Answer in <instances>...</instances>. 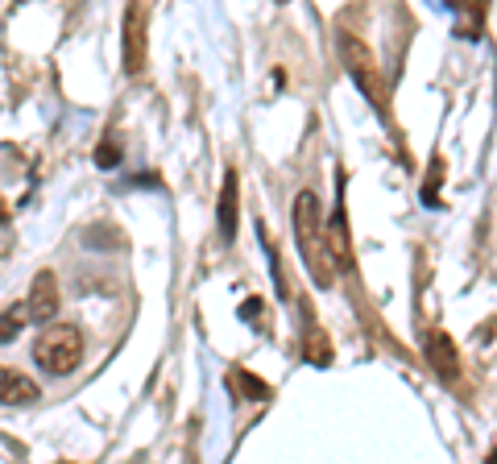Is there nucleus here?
Instances as JSON below:
<instances>
[{
    "instance_id": "obj_1",
    "label": "nucleus",
    "mask_w": 497,
    "mask_h": 464,
    "mask_svg": "<svg viewBox=\"0 0 497 464\" xmlns=\"http://www.w3.org/2000/svg\"><path fill=\"white\" fill-rule=\"evenodd\" d=\"M294 241H299V253L307 261V274L315 278V287L328 290L331 287V257L328 245H323V220H320V195L315 191H299L294 199Z\"/></svg>"
},
{
    "instance_id": "obj_2",
    "label": "nucleus",
    "mask_w": 497,
    "mask_h": 464,
    "mask_svg": "<svg viewBox=\"0 0 497 464\" xmlns=\"http://www.w3.org/2000/svg\"><path fill=\"white\" fill-rule=\"evenodd\" d=\"M33 361H38L46 374L62 377L83 361V332L79 327H46L38 340H33Z\"/></svg>"
},
{
    "instance_id": "obj_3",
    "label": "nucleus",
    "mask_w": 497,
    "mask_h": 464,
    "mask_svg": "<svg viewBox=\"0 0 497 464\" xmlns=\"http://www.w3.org/2000/svg\"><path fill=\"white\" fill-rule=\"evenodd\" d=\"M340 50L344 59H349V71H352V83L365 91V96L373 99V104H381V71L378 62H373V54L365 50L361 38H352V33H344L340 38Z\"/></svg>"
},
{
    "instance_id": "obj_4",
    "label": "nucleus",
    "mask_w": 497,
    "mask_h": 464,
    "mask_svg": "<svg viewBox=\"0 0 497 464\" xmlns=\"http://www.w3.org/2000/svg\"><path fill=\"white\" fill-rule=\"evenodd\" d=\"M54 316H59V278L50 274V270H42V274L33 278L30 298H25V319L50 324Z\"/></svg>"
},
{
    "instance_id": "obj_5",
    "label": "nucleus",
    "mask_w": 497,
    "mask_h": 464,
    "mask_svg": "<svg viewBox=\"0 0 497 464\" xmlns=\"http://www.w3.org/2000/svg\"><path fill=\"white\" fill-rule=\"evenodd\" d=\"M146 5H129L125 13V71L129 75H141L146 67Z\"/></svg>"
},
{
    "instance_id": "obj_6",
    "label": "nucleus",
    "mask_w": 497,
    "mask_h": 464,
    "mask_svg": "<svg viewBox=\"0 0 497 464\" xmlns=\"http://www.w3.org/2000/svg\"><path fill=\"white\" fill-rule=\"evenodd\" d=\"M427 361L444 382H452V385L460 382V353H456V345H452L448 332H439V327L435 332H427Z\"/></svg>"
},
{
    "instance_id": "obj_7",
    "label": "nucleus",
    "mask_w": 497,
    "mask_h": 464,
    "mask_svg": "<svg viewBox=\"0 0 497 464\" xmlns=\"http://www.w3.org/2000/svg\"><path fill=\"white\" fill-rule=\"evenodd\" d=\"M9 402H38V385L25 374H17V369L0 365V406Z\"/></svg>"
},
{
    "instance_id": "obj_8",
    "label": "nucleus",
    "mask_w": 497,
    "mask_h": 464,
    "mask_svg": "<svg viewBox=\"0 0 497 464\" xmlns=\"http://www.w3.org/2000/svg\"><path fill=\"white\" fill-rule=\"evenodd\" d=\"M220 241L225 245L236 241V170H228L220 187Z\"/></svg>"
},
{
    "instance_id": "obj_9",
    "label": "nucleus",
    "mask_w": 497,
    "mask_h": 464,
    "mask_svg": "<svg viewBox=\"0 0 497 464\" xmlns=\"http://www.w3.org/2000/svg\"><path fill=\"white\" fill-rule=\"evenodd\" d=\"M25 324H30V319H25V307H9V311L0 316V345H9Z\"/></svg>"
},
{
    "instance_id": "obj_10",
    "label": "nucleus",
    "mask_w": 497,
    "mask_h": 464,
    "mask_svg": "<svg viewBox=\"0 0 497 464\" xmlns=\"http://www.w3.org/2000/svg\"><path fill=\"white\" fill-rule=\"evenodd\" d=\"M96 166H100V170L120 166V146H117V137H104V141H100V149H96Z\"/></svg>"
},
{
    "instance_id": "obj_11",
    "label": "nucleus",
    "mask_w": 497,
    "mask_h": 464,
    "mask_svg": "<svg viewBox=\"0 0 497 464\" xmlns=\"http://www.w3.org/2000/svg\"><path fill=\"white\" fill-rule=\"evenodd\" d=\"M233 385H241L244 394H253V398H265V394H270V385H265L262 377L244 374V369H236V374H233Z\"/></svg>"
},
{
    "instance_id": "obj_12",
    "label": "nucleus",
    "mask_w": 497,
    "mask_h": 464,
    "mask_svg": "<svg viewBox=\"0 0 497 464\" xmlns=\"http://www.w3.org/2000/svg\"><path fill=\"white\" fill-rule=\"evenodd\" d=\"M0 224H9V208H5V199H0Z\"/></svg>"
}]
</instances>
